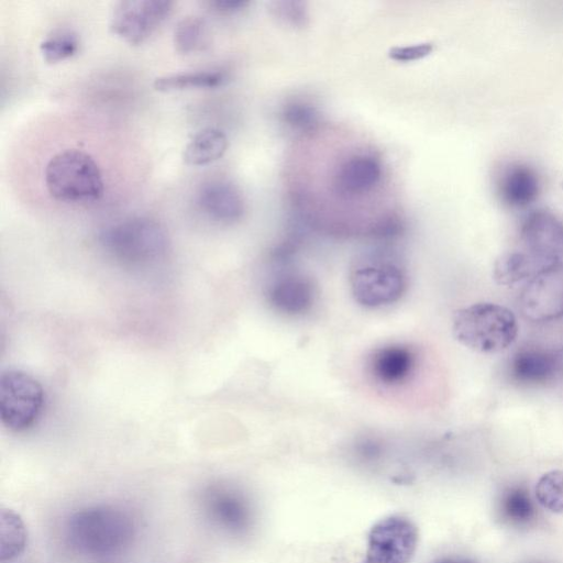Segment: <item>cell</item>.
<instances>
[{
	"instance_id": "cell-1",
	"label": "cell",
	"mask_w": 563,
	"mask_h": 563,
	"mask_svg": "<svg viewBox=\"0 0 563 563\" xmlns=\"http://www.w3.org/2000/svg\"><path fill=\"white\" fill-rule=\"evenodd\" d=\"M135 536L132 517L110 505L91 506L73 514L66 537L77 551L90 555H110L128 548Z\"/></svg>"
},
{
	"instance_id": "cell-2",
	"label": "cell",
	"mask_w": 563,
	"mask_h": 563,
	"mask_svg": "<svg viewBox=\"0 0 563 563\" xmlns=\"http://www.w3.org/2000/svg\"><path fill=\"white\" fill-rule=\"evenodd\" d=\"M452 333L457 342L475 352L498 353L515 342L518 322L505 306L477 302L454 312Z\"/></svg>"
},
{
	"instance_id": "cell-3",
	"label": "cell",
	"mask_w": 563,
	"mask_h": 563,
	"mask_svg": "<svg viewBox=\"0 0 563 563\" xmlns=\"http://www.w3.org/2000/svg\"><path fill=\"white\" fill-rule=\"evenodd\" d=\"M44 180L48 194L63 202H92L104 191L99 165L90 154L76 148L52 156L45 166Z\"/></svg>"
},
{
	"instance_id": "cell-4",
	"label": "cell",
	"mask_w": 563,
	"mask_h": 563,
	"mask_svg": "<svg viewBox=\"0 0 563 563\" xmlns=\"http://www.w3.org/2000/svg\"><path fill=\"white\" fill-rule=\"evenodd\" d=\"M100 242L115 260L128 265H144L165 255L169 236L159 221L148 217H133L103 230Z\"/></svg>"
},
{
	"instance_id": "cell-5",
	"label": "cell",
	"mask_w": 563,
	"mask_h": 563,
	"mask_svg": "<svg viewBox=\"0 0 563 563\" xmlns=\"http://www.w3.org/2000/svg\"><path fill=\"white\" fill-rule=\"evenodd\" d=\"M408 286L407 274L394 261L367 260L350 273V287L355 301L364 307L377 308L398 301Z\"/></svg>"
},
{
	"instance_id": "cell-6",
	"label": "cell",
	"mask_w": 563,
	"mask_h": 563,
	"mask_svg": "<svg viewBox=\"0 0 563 563\" xmlns=\"http://www.w3.org/2000/svg\"><path fill=\"white\" fill-rule=\"evenodd\" d=\"M45 402L41 383L26 372L8 369L0 376V419L14 432L32 428Z\"/></svg>"
},
{
	"instance_id": "cell-7",
	"label": "cell",
	"mask_w": 563,
	"mask_h": 563,
	"mask_svg": "<svg viewBox=\"0 0 563 563\" xmlns=\"http://www.w3.org/2000/svg\"><path fill=\"white\" fill-rule=\"evenodd\" d=\"M417 545V526L407 517L388 516L371 528L363 563H410Z\"/></svg>"
},
{
	"instance_id": "cell-8",
	"label": "cell",
	"mask_w": 563,
	"mask_h": 563,
	"mask_svg": "<svg viewBox=\"0 0 563 563\" xmlns=\"http://www.w3.org/2000/svg\"><path fill=\"white\" fill-rule=\"evenodd\" d=\"M518 307L531 322H550L563 318V261L537 273L520 292Z\"/></svg>"
},
{
	"instance_id": "cell-9",
	"label": "cell",
	"mask_w": 563,
	"mask_h": 563,
	"mask_svg": "<svg viewBox=\"0 0 563 563\" xmlns=\"http://www.w3.org/2000/svg\"><path fill=\"white\" fill-rule=\"evenodd\" d=\"M174 2L169 0H125L114 4L109 27L126 43L137 45L146 41L170 15Z\"/></svg>"
},
{
	"instance_id": "cell-10",
	"label": "cell",
	"mask_w": 563,
	"mask_h": 563,
	"mask_svg": "<svg viewBox=\"0 0 563 563\" xmlns=\"http://www.w3.org/2000/svg\"><path fill=\"white\" fill-rule=\"evenodd\" d=\"M520 244L523 252L548 267L563 255V221L547 210H534L522 221Z\"/></svg>"
},
{
	"instance_id": "cell-11",
	"label": "cell",
	"mask_w": 563,
	"mask_h": 563,
	"mask_svg": "<svg viewBox=\"0 0 563 563\" xmlns=\"http://www.w3.org/2000/svg\"><path fill=\"white\" fill-rule=\"evenodd\" d=\"M417 354L408 345L389 344L375 349L367 357V372L384 387L407 383L417 368Z\"/></svg>"
},
{
	"instance_id": "cell-12",
	"label": "cell",
	"mask_w": 563,
	"mask_h": 563,
	"mask_svg": "<svg viewBox=\"0 0 563 563\" xmlns=\"http://www.w3.org/2000/svg\"><path fill=\"white\" fill-rule=\"evenodd\" d=\"M316 286L300 273H284L267 287L268 303L278 312L298 316L311 309L316 300Z\"/></svg>"
},
{
	"instance_id": "cell-13",
	"label": "cell",
	"mask_w": 563,
	"mask_h": 563,
	"mask_svg": "<svg viewBox=\"0 0 563 563\" xmlns=\"http://www.w3.org/2000/svg\"><path fill=\"white\" fill-rule=\"evenodd\" d=\"M563 372V349L523 347L510 361L512 377L527 385L545 384Z\"/></svg>"
},
{
	"instance_id": "cell-14",
	"label": "cell",
	"mask_w": 563,
	"mask_h": 563,
	"mask_svg": "<svg viewBox=\"0 0 563 563\" xmlns=\"http://www.w3.org/2000/svg\"><path fill=\"white\" fill-rule=\"evenodd\" d=\"M203 505L209 518L231 532H242L249 525L251 512L244 497L227 487H211L206 492Z\"/></svg>"
},
{
	"instance_id": "cell-15",
	"label": "cell",
	"mask_w": 563,
	"mask_h": 563,
	"mask_svg": "<svg viewBox=\"0 0 563 563\" xmlns=\"http://www.w3.org/2000/svg\"><path fill=\"white\" fill-rule=\"evenodd\" d=\"M382 165L372 155L358 154L349 157L338 169L335 187L347 197L371 191L382 179Z\"/></svg>"
},
{
	"instance_id": "cell-16",
	"label": "cell",
	"mask_w": 563,
	"mask_h": 563,
	"mask_svg": "<svg viewBox=\"0 0 563 563\" xmlns=\"http://www.w3.org/2000/svg\"><path fill=\"white\" fill-rule=\"evenodd\" d=\"M497 187L503 202L507 206L526 208L537 199L541 185L532 167L523 163H512L501 172Z\"/></svg>"
},
{
	"instance_id": "cell-17",
	"label": "cell",
	"mask_w": 563,
	"mask_h": 563,
	"mask_svg": "<svg viewBox=\"0 0 563 563\" xmlns=\"http://www.w3.org/2000/svg\"><path fill=\"white\" fill-rule=\"evenodd\" d=\"M197 202L207 216L221 222H233L244 211L243 199L238 189L222 180L203 184L197 194Z\"/></svg>"
},
{
	"instance_id": "cell-18",
	"label": "cell",
	"mask_w": 563,
	"mask_h": 563,
	"mask_svg": "<svg viewBox=\"0 0 563 563\" xmlns=\"http://www.w3.org/2000/svg\"><path fill=\"white\" fill-rule=\"evenodd\" d=\"M225 133L217 128L197 132L185 146L183 159L188 165L200 166L219 159L228 148Z\"/></svg>"
},
{
	"instance_id": "cell-19",
	"label": "cell",
	"mask_w": 563,
	"mask_h": 563,
	"mask_svg": "<svg viewBox=\"0 0 563 563\" xmlns=\"http://www.w3.org/2000/svg\"><path fill=\"white\" fill-rule=\"evenodd\" d=\"M543 268L545 267L522 250H514L497 257L493 267V277L498 285L511 286L523 279H530Z\"/></svg>"
},
{
	"instance_id": "cell-20",
	"label": "cell",
	"mask_w": 563,
	"mask_h": 563,
	"mask_svg": "<svg viewBox=\"0 0 563 563\" xmlns=\"http://www.w3.org/2000/svg\"><path fill=\"white\" fill-rule=\"evenodd\" d=\"M224 81V75L218 70L180 71L156 77L154 89L163 92L191 88H214Z\"/></svg>"
},
{
	"instance_id": "cell-21",
	"label": "cell",
	"mask_w": 563,
	"mask_h": 563,
	"mask_svg": "<svg viewBox=\"0 0 563 563\" xmlns=\"http://www.w3.org/2000/svg\"><path fill=\"white\" fill-rule=\"evenodd\" d=\"M498 510L501 519L514 526L528 523L536 514L529 492L521 486H511L501 493Z\"/></svg>"
},
{
	"instance_id": "cell-22",
	"label": "cell",
	"mask_w": 563,
	"mask_h": 563,
	"mask_svg": "<svg viewBox=\"0 0 563 563\" xmlns=\"http://www.w3.org/2000/svg\"><path fill=\"white\" fill-rule=\"evenodd\" d=\"M79 49V37L69 29H58L40 43V52L47 63H58L74 56Z\"/></svg>"
},
{
	"instance_id": "cell-23",
	"label": "cell",
	"mask_w": 563,
	"mask_h": 563,
	"mask_svg": "<svg viewBox=\"0 0 563 563\" xmlns=\"http://www.w3.org/2000/svg\"><path fill=\"white\" fill-rule=\"evenodd\" d=\"M26 533L20 517L12 511H1V561L12 560L25 545Z\"/></svg>"
},
{
	"instance_id": "cell-24",
	"label": "cell",
	"mask_w": 563,
	"mask_h": 563,
	"mask_svg": "<svg viewBox=\"0 0 563 563\" xmlns=\"http://www.w3.org/2000/svg\"><path fill=\"white\" fill-rule=\"evenodd\" d=\"M206 25L202 19L189 15L181 19L175 26L173 42L175 49L180 54H190L202 46Z\"/></svg>"
},
{
	"instance_id": "cell-25",
	"label": "cell",
	"mask_w": 563,
	"mask_h": 563,
	"mask_svg": "<svg viewBox=\"0 0 563 563\" xmlns=\"http://www.w3.org/2000/svg\"><path fill=\"white\" fill-rule=\"evenodd\" d=\"M536 497L543 508L563 514V470L544 473L536 485Z\"/></svg>"
},
{
	"instance_id": "cell-26",
	"label": "cell",
	"mask_w": 563,
	"mask_h": 563,
	"mask_svg": "<svg viewBox=\"0 0 563 563\" xmlns=\"http://www.w3.org/2000/svg\"><path fill=\"white\" fill-rule=\"evenodd\" d=\"M433 49L431 43L416 44L411 46L394 47L389 51V57L397 62H410L429 55Z\"/></svg>"
},
{
	"instance_id": "cell-27",
	"label": "cell",
	"mask_w": 563,
	"mask_h": 563,
	"mask_svg": "<svg viewBox=\"0 0 563 563\" xmlns=\"http://www.w3.org/2000/svg\"><path fill=\"white\" fill-rule=\"evenodd\" d=\"M211 4L219 11L231 12L244 8L247 1L244 0H216Z\"/></svg>"
},
{
	"instance_id": "cell-28",
	"label": "cell",
	"mask_w": 563,
	"mask_h": 563,
	"mask_svg": "<svg viewBox=\"0 0 563 563\" xmlns=\"http://www.w3.org/2000/svg\"><path fill=\"white\" fill-rule=\"evenodd\" d=\"M435 563H472L464 559H455V558H445L437 561Z\"/></svg>"
}]
</instances>
